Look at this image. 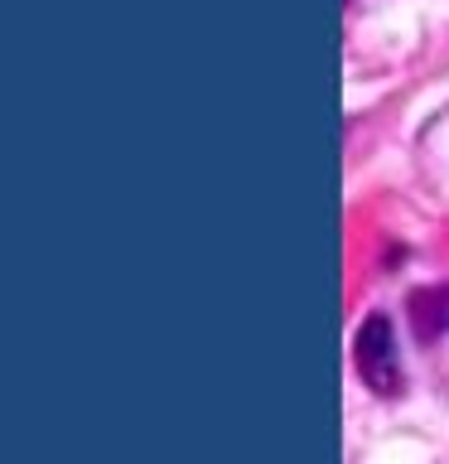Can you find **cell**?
I'll use <instances>...</instances> for the list:
<instances>
[{"mask_svg":"<svg viewBox=\"0 0 449 464\" xmlns=\"http://www.w3.org/2000/svg\"><path fill=\"white\" fill-rule=\"evenodd\" d=\"M353 362L362 372L377 397H391L401 392V353H396V334H391V319L387 314H368L353 339Z\"/></svg>","mask_w":449,"mask_h":464,"instance_id":"cell-1","label":"cell"},{"mask_svg":"<svg viewBox=\"0 0 449 464\" xmlns=\"http://www.w3.org/2000/svg\"><path fill=\"white\" fill-rule=\"evenodd\" d=\"M411 324L420 339H440L449 334V285H430L411 295Z\"/></svg>","mask_w":449,"mask_h":464,"instance_id":"cell-2","label":"cell"}]
</instances>
